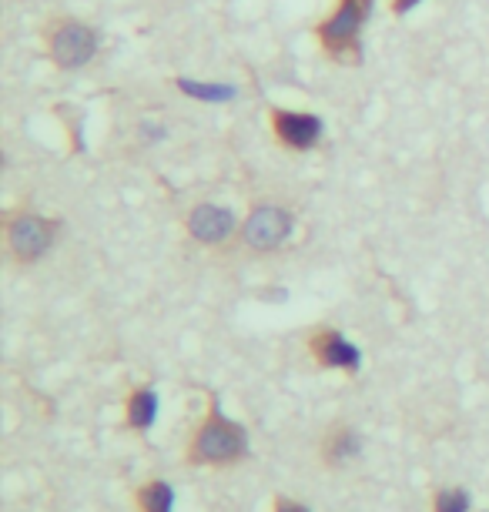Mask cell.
Here are the masks:
<instances>
[{
	"label": "cell",
	"instance_id": "obj_3",
	"mask_svg": "<svg viewBox=\"0 0 489 512\" xmlns=\"http://www.w3.org/2000/svg\"><path fill=\"white\" fill-rule=\"evenodd\" d=\"M376 0H335L332 14L315 21L312 34L319 51L332 64H359L362 61V31H366Z\"/></svg>",
	"mask_w": 489,
	"mask_h": 512
},
{
	"label": "cell",
	"instance_id": "obj_8",
	"mask_svg": "<svg viewBox=\"0 0 489 512\" xmlns=\"http://www.w3.org/2000/svg\"><path fill=\"white\" fill-rule=\"evenodd\" d=\"M265 121H268L272 141L289 154H309L319 148L325 138L322 118L305 108H268Z\"/></svg>",
	"mask_w": 489,
	"mask_h": 512
},
{
	"label": "cell",
	"instance_id": "obj_9",
	"mask_svg": "<svg viewBox=\"0 0 489 512\" xmlns=\"http://www.w3.org/2000/svg\"><path fill=\"white\" fill-rule=\"evenodd\" d=\"M362 449H366V442H362V432L356 425L345 419H332L322 429L319 442H315V459H319L322 469L345 472L362 459Z\"/></svg>",
	"mask_w": 489,
	"mask_h": 512
},
{
	"label": "cell",
	"instance_id": "obj_11",
	"mask_svg": "<svg viewBox=\"0 0 489 512\" xmlns=\"http://www.w3.org/2000/svg\"><path fill=\"white\" fill-rule=\"evenodd\" d=\"M134 512H175V489L165 479H145L131 492Z\"/></svg>",
	"mask_w": 489,
	"mask_h": 512
},
{
	"label": "cell",
	"instance_id": "obj_15",
	"mask_svg": "<svg viewBox=\"0 0 489 512\" xmlns=\"http://www.w3.org/2000/svg\"><path fill=\"white\" fill-rule=\"evenodd\" d=\"M386 4H389V14L392 17H406V14L416 11V7L423 4V0H386Z\"/></svg>",
	"mask_w": 489,
	"mask_h": 512
},
{
	"label": "cell",
	"instance_id": "obj_1",
	"mask_svg": "<svg viewBox=\"0 0 489 512\" xmlns=\"http://www.w3.org/2000/svg\"><path fill=\"white\" fill-rule=\"evenodd\" d=\"M248 452H252L248 429L238 419H232V415H225L222 402L212 395L205 405V415H201L195 432L188 436L185 466L225 472V469L242 466L248 459Z\"/></svg>",
	"mask_w": 489,
	"mask_h": 512
},
{
	"label": "cell",
	"instance_id": "obj_16",
	"mask_svg": "<svg viewBox=\"0 0 489 512\" xmlns=\"http://www.w3.org/2000/svg\"><path fill=\"white\" fill-rule=\"evenodd\" d=\"M483 512H489V509H483Z\"/></svg>",
	"mask_w": 489,
	"mask_h": 512
},
{
	"label": "cell",
	"instance_id": "obj_7",
	"mask_svg": "<svg viewBox=\"0 0 489 512\" xmlns=\"http://www.w3.org/2000/svg\"><path fill=\"white\" fill-rule=\"evenodd\" d=\"M305 352L319 372H339V375H359L362 352L342 328L335 325H312L305 332Z\"/></svg>",
	"mask_w": 489,
	"mask_h": 512
},
{
	"label": "cell",
	"instance_id": "obj_12",
	"mask_svg": "<svg viewBox=\"0 0 489 512\" xmlns=\"http://www.w3.org/2000/svg\"><path fill=\"white\" fill-rule=\"evenodd\" d=\"M429 512H473V496L463 486H436L429 496Z\"/></svg>",
	"mask_w": 489,
	"mask_h": 512
},
{
	"label": "cell",
	"instance_id": "obj_2",
	"mask_svg": "<svg viewBox=\"0 0 489 512\" xmlns=\"http://www.w3.org/2000/svg\"><path fill=\"white\" fill-rule=\"evenodd\" d=\"M64 231L61 218H51L31 205H14L4 211L0 238H4V258L14 268H34L57 248Z\"/></svg>",
	"mask_w": 489,
	"mask_h": 512
},
{
	"label": "cell",
	"instance_id": "obj_14",
	"mask_svg": "<svg viewBox=\"0 0 489 512\" xmlns=\"http://www.w3.org/2000/svg\"><path fill=\"white\" fill-rule=\"evenodd\" d=\"M268 512H312V506L305 499H295V496H285V492H278L268 502Z\"/></svg>",
	"mask_w": 489,
	"mask_h": 512
},
{
	"label": "cell",
	"instance_id": "obj_5",
	"mask_svg": "<svg viewBox=\"0 0 489 512\" xmlns=\"http://www.w3.org/2000/svg\"><path fill=\"white\" fill-rule=\"evenodd\" d=\"M292 235H295V211L285 201L262 198L248 205L242 228H238L235 248H242L252 258H268L289 245Z\"/></svg>",
	"mask_w": 489,
	"mask_h": 512
},
{
	"label": "cell",
	"instance_id": "obj_13",
	"mask_svg": "<svg viewBox=\"0 0 489 512\" xmlns=\"http://www.w3.org/2000/svg\"><path fill=\"white\" fill-rule=\"evenodd\" d=\"M181 94H188V98H201V101H228L235 98V88H228V84H198V81H175Z\"/></svg>",
	"mask_w": 489,
	"mask_h": 512
},
{
	"label": "cell",
	"instance_id": "obj_4",
	"mask_svg": "<svg viewBox=\"0 0 489 512\" xmlns=\"http://www.w3.org/2000/svg\"><path fill=\"white\" fill-rule=\"evenodd\" d=\"M41 44L44 54L57 71H81L88 67L101 51V34L98 27L81 21L74 14H51L41 24Z\"/></svg>",
	"mask_w": 489,
	"mask_h": 512
},
{
	"label": "cell",
	"instance_id": "obj_6",
	"mask_svg": "<svg viewBox=\"0 0 489 512\" xmlns=\"http://www.w3.org/2000/svg\"><path fill=\"white\" fill-rule=\"evenodd\" d=\"M181 228H185L191 245H198L205 251H225L238 245L242 218L228 205H218V201H195V205L185 211V218H181Z\"/></svg>",
	"mask_w": 489,
	"mask_h": 512
},
{
	"label": "cell",
	"instance_id": "obj_10",
	"mask_svg": "<svg viewBox=\"0 0 489 512\" xmlns=\"http://www.w3.org/2000/svg\"><path fill=\"white\" fill-rule=\"evenodd\" d=\"M158 412H161V399H158V389L151 382H138L124 392V402H121V422L131 436L145 439L158 422Z\"/></svg>",
	"mask_w": 489,
	"mask_h": 512
}]
</instances>
